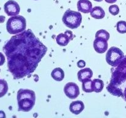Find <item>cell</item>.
<instances>
[{
	"instance_id": "1",
	"label": "cell",
	"mask_w": 126,
	"mask_h": 118,
	"mask_svg": "<svg viewBox=\"0 0 126 118\" xmlns=\"http://www.w3.org/2000/svg\"><path fill=\"white\" fill-rule=\"evenodd\" d=\"M7 67L15 79L33 73L47 51V47L28 29L16 34L3 47Z\"/></svg>"
},
{
	"instance_id": "2",
	"label": "cell",
	"mask_w": 126,
	"mask_h": 118,
	"mask_svg": "<svg viewBox=\"0 0 126 118\" xmlns=\"http://www.w3.org/2000/svg\"><path fill=\"white\" fill-rule=\"evenodd\" d=\"M126 82V55L116 66L111 74V81L107 89L111 95L117 97H124L123 90L119 87L122 84Z\"/></svg>"
},
{
	"instance_id": "3",
	"label": "cell",
	"mask_w": 126,
	"mask_h": 118,
	"mask_svg": "<svg viewBox=\"0 0 126 118\" xmlns=\"http://www.w3.org/2000/svg\"><path fill=\"white\" fill-rule=\"evenodd\" d=\"M18 110L19 111L29 112L35 104V92L30 89L20 88L17 92Z\"/></svg>"
},
{
	"instance_id": "4",
	"label": "cell",
	"mask_w": 126,
	"mask_h": 118,
	"mask_svg": "<svg viewBox=\"0 0 126 118\" xmlns=\"http://www.w3.org/2000/svg\"><path fill=\"white\" fill-rule=\"evenodd\" d=\"M27 28V21L22 15H15L11 17L6 23V30L11 34H17L25 31Z\"/></svg>"
},
{
	"instance_id": "5",
	"label": "cell",
	"mask_w": 126,
	"mask_h": 118,
	"mask_svg": "<svg viewBox=\"0 0 126 118\" xmlns=\"http://www.w3.org/2000/svg\"><path fill=\"white\" fill-rule=\"evenodd\" d=\"M62 21L69 28L76 29L79 27L82 22V15L79 12L68 9L63 15Z\"/></svg>"
},
{
	"instance_id": "6",
	"label": "cell",
	"mask_w": 126,
	"mask_h": 118,
	"mask_svg": "<svg viewBox=\"0 0 126 118\" xmlns=\"http://www.w3.org/2000/svg\"><path fill=\"white\" fill-rule=\"evenodd\" d=\"M124 57V54L120 49L116 47H111L108 49L106 55V60L108 65L116 67Z\"/></svg>"
},
{
	"instance_id": "7",
	"label": "cell",
	"mask_w": 126,
	"mask_h": 118,
	"mask_svg": "<svg viewBox=\"0 0 126 118\" xmlns=\"http://www.w3.org/2000/svg\"><path fill=\"white\" fill-rule=\"evenodd\" d=\"M64 92L66 97L70 99H75L79 96L80 93L79 88L75 82H68L64 87Z\"/></svg>"
},
{
	"instance_id": "8",
	"label": "cell",
	"mask_w": 126,
	"mask_h": 118,
	"mask_svg": "<svg viewBox=\"0 0 126 118\" xmlns=\"http://www.w3.org/2000/svg\"><path fill=\"white\" fill-rule=\"evenodd\" d=\"M4 9L6 14L9 16L17 15L20 11L18 4L14 0L7 1L4 5Z\"/></svg>"
},
{
	"instance_id": "9",
	"label": "cell",
	"mask_w": 126,
	"mask_h": 118,
	"mask_svg": "<svg viewBox=\"0 0 126 118\" xmlns=\"http://www.w3.org/2000/svg\"><path fill=\"white\" fill-rule=\"evenodd\" d=\"M108 41L102 38H95L94 41V48L98 54H103L108 49Z\"/></svg>"
},
{
	"instance_id": "10",
	"label": "cell",
	"mask_w": 126,
	"mask_h": 118,
	"mask_svg": "<svg viewBox=\"0 0 126 118\" xmlns=\"http://www.w3.org/2000/svg\"><path fill=\"white\" fill-rule=\"evenodd\" d=\"M73 38V34L71 31H66L65 33H60L56 37V42L60 46H66Z\"/></svg>"
},
{
	"instance_id": "11",
	"label": "cell",
	"mask_w": 126,
	"mask_h": 118,
	"mask_svg": "<svg viewBox=\"0 0 126 118\" xmlns=\"http://www.w3.org/2000/svg\"><path fill=\"white\" fill-rule=\"evenodd\" d=\"M78 10L84 14L91 12L92 9V4L89 0H79L77 4Z\"/></svg>"
},
{
	"instance_id": "12",
	"label": "cell",
	"mask_w": 126,
	"mask_h": 118,
	"mask_svg": "<svg viewBox=\"0 0 126 118\" xmlns=\"http://www.w3.org/2000/svg\"><path fill=\"white\" fill-rule=\"evenodd\" d=\"M84 109V104L82 101L78 100L71 102L70 105V111L73 114H79Z\"/></svg>"
},
{
	"instance_id": "13",
	"label": "cell",
	"mask_w": 126,
	"mask_h": 118,
	"mask_svg": "<svg viewBox=\"0 0 126 118\" xmlns=\"http://www.w3.org/2000/svg\"><path fill=\"white\" fill-rule=\"evenodd\" d=\"M93 76V71L89 68L82 69L78 73V78L80 82H82L86 79H91Z\"/></svg>"
},
{
	"instance_id": "14",
	"label": "cell",
	"mask_w": 126,
	"mask_h": 118,
	"mask_svg": "<svg viewBox=\"0 0 126 118\" xmlns=\"http://www.w3.org/2000/svg\"><path fill=\"white\" fill-rule=\"evenodd\" d=\"M91 15L95 19H102L105 16V12L102 7L95 6L91 10Z\"/></svg>"
},
{
	"instance_id": "15",
	"label": "cell",
	"mask_w": 126,
	"mask_h": 118,
	"mask_svg": "<svg viewBox=\"0 0 126 118\" xmlns=\"http://www.w3.org/2000/svg\"><path fill=\"white\" fill-rule=\"evenodd\" d=\"M51 76L55 81H62L65 77V73L61 68H56L52 71Z\"/></svg>"
},
{
	"instance_id": "16",
	"label": "cell",
	"mask_w": 126,
	"mask_h": 118,
	"mask_svg": "<svg viewBox=\"0 0 126 118\" xmlns=\"http://www.w3.org/2000/svg\"><path fill=\"white\" fill-rule=\"evenodd\" d=\"M82 90L86 93H91L94 92L93 81H92L91 79L84 81L82 84Z\"/></svg>"
},
{
	"instance_id": "17",
	"label": "cell",
	"mask_w": 126,
	"mask_h": 118,
	"mask_svg": "<svg viewBox=\"0 0 126 118\" xmlns=\"http://www.w3.org/2000/svg\"><path fill=\"white\" fill-rule=\"evenodd\" d=\"M103 87H104V83L102 80L100 79H95L93 80L94 92L96 93H100L102 92Z\"/></svg>"
},
{
	"instance_id": "18",
	"label": "cell",
	"mask_w": 126,
	"mask_h": 118,
	"mask_svg": "<svg viewBox=\"0 0 126 118\" xmlns=\"http://www.w3.org/2000/svg\"><path fill=\"white\" fill-rule=\"evenodd\" d=\"M8 91V84L7 81L0 79V98L4 96Z\"/></svg>"
},
{
	"instance_id": "19",
	"label": "cell",
	"mask_w": 126,
	"mask_h": 118,
	"mask_svg": "<svg viewBox=\"0 0 126 118\" xmlns=\"http://www.w3.org/2000/svg\"><path fill=\"white\" fill-rule=\"evenodd\" d=\"M117 31L119 33L124 34L126 33V22L123 20L119 21L116 24Z\"/></svg>"
},
{
	"instance_id": "20",
	"label": "cell",
	"mask_w": 126,
	"mask_h": 118,
	"mask_svg": "<svg viewBox=\"0 0 126 118\" xmlns=\"http://www.w3.org/2000/svg\"><path fill=\"white\" fill-rule=\"evenodd\" d=\"M98 37L104 38L106 40L108 41V39H110V33L107 31H106L105 30L102 29L100 30L96 33L95 38H98Z\"/></svg>"
},
{
	"instance_id": "21",
	"label": "cell",
	"mask_w": 126,
	"mask_h": 118,
	"mask_svg": "<svg viewBox=\"0 0 126 118\" xmlns=\"http://www.w3.org/2000/svg\"><path fill=\"white\" fill-rule=\"evenodd\" d=\"M109 12L113 15H116L119 12V8L118 5H111L109 7Z\"/></svg>"
},
{
	"instance_id": "22",
	"label": "cell",
	"mask_w": 126,
	"mask_h": 118,
	"mask_svg": "<svg viewBox=\"0 0 126 118\" xmlns=\"http://www.w3.org/2000/svg\"><path fill=\"white\" fill-rule=\"evenodd\" d=\"M77 66H78L79 68H81L85 67V66H86V62H85L84 60H79L77 63Z\"/></svg>"
},
{
	"instance_id": "23",
	"label": "cell",
	"mask_w": 126,
	"mask_h": 118,
	"mask_svg": "<svg viewBox=\"0 0 126 118\" xmlns=\"http://www.w3.org/2000/svg\"><path fill=\"white\" fill-rule=\"evenodd\" d=\"M5 62V57L4 55L2 54L1 52H0V66H2L3 65V64Z\"/></svg>"
},
{
	"instance_id": "24",
	"label": "cell",
	"mask_w": 126,
	"mask_h": 118,
	"mask_svg": "<svg viewBox=\"0 0 126 118\" xmlns=\"http://www.w3.org/2000/svg\"><path fill=\"white\" fill-rule=\"evenodd\" d=\"M105 1L107 2H108V3L113 4L116 2L117 0H105Z\"/></svg>"
},
{
	"instance_id": "25",
	"label": "cell",
	"mask_w": 126,
	"mask_h": 118,
	"mask_svg": "<svg viewBox=\"0 0 126 118\" xmlns=\"http://www.w3.org/2000/svg\"><path fill=\"white\" fill-rule=\"evenodd\" d=\"M6 115H5L4 112L2 111H0V118H5Z\"/></svg>"
},
{
	"instance_id": "26",
	"label": "cell",
	"mask_w": 126,
	"mask_h": 118,
	"mask_svg": "<svg viewBox=\"0 0 126 118\" xmlns=\"http://www.w3.org/2000/svg\"><path fill=\"white\" fill-rule=\"evenodd\" d=\"M123 98H124V100L126 101V87L125 88V89H124V97Z\"/></svg>"
},
{
	"instance_id": "27",
	"label": "cell",
	"mask_w": 126,
	"mask_h": 118,
	"mask_svg": "<svg viewBox=\"0 0 126 118\" xmlns=\"http://www.w3.org/2000/svg\"><path fill=\"white\" fill-rule=\"evenodd\" d=\"M94 1H97V2H101V1H102L103 0H94Z\"/></svg>"
},
{
	"instance_id": "28",
	"label": "cell",
	"mask_w": 126,
	"mask_h": 118,
	"mask_svg": "<svg viewBox=\"0 0 126 118\" xmlns=\"http://www.w3.org/2000/svg\"><path fill=\"white\" fill-rule=\"evenodd\" d=\"M35 1H36V0H35Z\"/></svg>"
}]
</instances>
